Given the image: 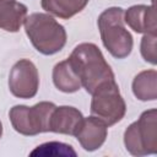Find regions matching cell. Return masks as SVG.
Here are the masks:
<instances>
[{"label":"cell","instance_id":"obj_7","mask_svg":"<svg viewBox=\"0 0 157 157\" xmlns=\"http://www.w3.org/2000/svg\"><path fill=\"white\" fill-rule=\"evenodd\" d=\"M10 92L22 99L33 98L39 88V74L36 65L28 59L16 61L9 75Z\"/></svg>","mask_w":157,"mask_h":157},{"label":"cell","instance_id":"obj_2","mask_svg":"<svg viewBox=\"0 0 157 157\" xmlns=\"http://www.w3.org/2000/svg\"><path fill=\"white\" fill-rule=\"evenodd\" d=\"M25 31L32 45L43 55H53L66 44V31L50 13L34 12L26 17Z\"/></svg>","mask_w":157,"mask_h":157},{"label":"cell","instance_id":"obj_1","mask_svg":"<svg viewBox=\"0 0 157 157\" xmlns=\"http://www.w3.org/2000/svg\"><path fill=\"white\" fill-rule=\"evenodd\" d=\"M67 59L77 74L81 86L90 94L103 83L115 81L113 70L94 43H81L76 45Z\"/></svg>","mask_w":157,"mask_h":157},{"label":"cell","instance_id":"obj_9","mask_svg":"<svg viewBox=\"0 0 157 157\" xmlns=\"http://www.w3.org/2000/svg\"><path fill=\"white\" fill-rule=\"evenodd\" d=\"M83 121L82 113L71 105L55 107L50 117L49 131L76 136Z\"/></svg>","mask_w":157,"mask_h":157},{"label":"cell","instance_id":"obj_10","mask_svg":"<svg viewBox=\"0 0 157 157\" xmlns=\"http://www.w3.org/2000/svg\"><path fill=\"white\" fill-rule=\"evenodd\" d=\"M124 22L136 33H156L157 22L153 5H134L124 11Z\"/></svg>","mask_w":157,"mask_h":157},{"label":"cell","instance_id":"obj_3","mask_svg":"<svg viewBox=\"0 0 157 157\" xmlns=\"http://www.w3.org/2000/svg\"><path fill=\"white\" fill-rule=\"evenodd\" d=\"M104 48L117 59L130 55L134 45L131 33L125 28L124 10L118 6L105 9L97 20Z\"/></svg>","mask_w":157,"mask_h":157},{"label":"cell","instance_id":"obj_13","mask_svg":"<svg viewBox=\"0 0 157 157\" xmlns=\"http://www.w3.org/2000/svg\"><path fill=\"white\" fill-rule=\"evenodd\" d=\"M132 93L134 96L142 101H156L157 99V71L156 70H144L139 72L132 80Z\"/></svg>","mask_w":157,"mask_h":157},{"label":"cell","instance_id":"obj_14","mask_svg":"<svg viewBox=\"0 0 157 157\" xmlns=\"http://www.w3.org/2000/svg\"><path fill=\"white\" fill-rule=\"evenodd\" d=\"M90 0H40V6L48 13L69 20L82 11Z\"/></svg>","mask_w":157,"mask_h":157},{"label":"cell","instance_id":"obj_5","mask_svg":"<svg viewBox=\"0 0 157 157\" xmlns=\"http://www.w3.org/2000/svg\"><path fill=\"white\" fill-rule=\"evenodd\" d=\"M53 102H39L32 107L17 104L9 112V118L12 128L21 135L34 136L40 132H48L50 117L55 109Z\"/></svg>","mask_w":157,"mask_h":157},{"label":"cell","instance_id":"obj_12","mask_svg":"<svg viewBox=\"0 0 157 157\" xmlns=\"http://www.w3.org/2000/svg\"><path fill=\"white\" fill-rule=\"evenodd\" d=\"M28 9L20 1H11L0 7V28L6 32H18L27 17Z\"/></svg>","mask_w":157,"mask_h":157},{"label":"cell","instance_id":"obj_4","mask_svg":"<svg viewBox=\"0 0 157 157\" xmlns=\"http://www.w3.org/2000/svg\"><path fill=\"white\" fill-rule=\"evenodd\" d=\"M124 145L132 156L155 155L157 152V109L145 110L139 120L131 123L124 132Z\"/></svg>","mask_w":157,"mask_h":157},{"label":"cell","instance_id":"obj_17","mask_svg":"<svg viewBox=\"0 0 157 157\" xmlns=\"http://www.w3.org/2000/svg\"><path fill=\"white\" fill-rule=\"evenodd\" d=\"M11 1H13V0H0V7L6 5V4H9V2H11Z\"/></svg>","mask_w":157,"mask_h":157},{"label":"cell","instance_id":"obj_8","mask_svg":"<svg viewBox=\"0 0 157 157\" xmlns=\"http://www.w3.org/2000/svg\"><path fill=\"white\" fill-rule=\"evenodd\" d=\"M108 135V126L104 121L98 119L97 117H87L83 118L82 125L76 134V139L80 142L81 147L85 151L93 152L102 147L105 142Z\"/></svg>","mask_w":157,"mask_h":157},{"label":"cell","instance_id":"obj_15","mask_svg":"<svg viewBox=\"0 0 157 157\" xmlns=\"http://www.w3.org/2000/svg\"><path fill=\"white\" fill-rule=\"evenodd\" d=\"M31 156H64V157H69L76 156L75 150L72 148L71 145L64 144V142H58V141H50V142H45L39 146H37L32 152Z\"/></svg>","mask_w":157,"mask_h":157},{"label":"cell","instance_id":"obj_18","mask_svg":"<svg viewBox=\"0 0 157 157\" xmlns=\"http://www.w3.org/2000/svg\"><path fill=\"white\" fill-rule=\"evenodd\" d=\"M2 136V124H1V120H0V139Z\"/></svg>","mask_w":157,"mask_h":157},{"label":"cell","instance_id":"obj_6","mask_svg":"<svg viewBox=\"0 0 157 157\" xmlns=\"http://www.w3.org/2000/svg\"><path fill=\"white\" fill-rule=\"evenodd\" d=\"M90 110L91 115L104 121L107 126H112L124 118L126 104L115 81L103 83L92 93Z\"/></svg>","mask_w":157,"mask_h":157},{"label":"cell","instance_id":"obj_11","mask_svg":"<svg viewBox=\"0 0 157 157\" xmlns=\"http://www.w3.org/2000/svg\"><path fill=\"white\" fill-rule=\"evenodd\" d=\"M53 82L59 91L65 93L77 92L82 87L81 81L77 74L75 72L74 67L71 66L69 59H65L55 64L53 69Z\"/></svg>","mask_w":157,"mask_h":157},{"label":"cell","instance_id":"obj_16","mask_svg":"<svg viewBox=\"0 0 157 157\" xmlns=\"http://www.w3.org/2000/svg\"><path fill=\"white\" fill-rule=\"evenodd\" d=\"M156 43L157 36L156 33H146L144 34L140 43V52L145 61L156 65L157 64V53H156Z\"/></svg>","mask_w":157,"mask_h":157}]
</instances>
